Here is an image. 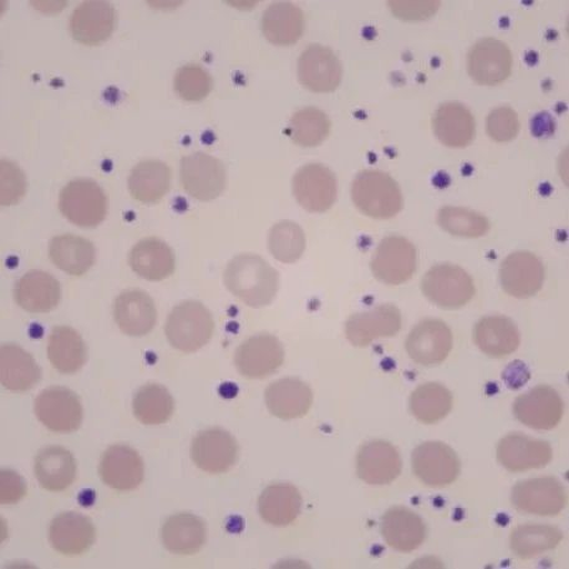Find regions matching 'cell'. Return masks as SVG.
<instances>
[{"mask_svg":"<svg viewBox=\"0 0 569 569\" xmlns=\"http://www.w3.org/2000/svg\"><path fill=\"white\" fill-rule=\"evenodd\" d=\"M503 291L515 298L527 299L541 291L545 267L537 256L519 251L510 254L500 268Z\"/></svg>","mask_w":569,"mask_h":569,"instance_id":"obj_20","label":"cell"},{"mask_svg":"<svg viewBox=\"0 0 569 569\" xmlns=\"http://www.w3.org/2000/svg\"><path fill=\"white\" fill-rule=\"evenodd\" d=\"M27 483L22 476L13 470L0 472V502L2 505H14L24 499Z\"/></svg>","mask_w":569,"mask_h":569,"instance_id":"obj_50","label":"cell"},{"mask_svg":"<svg viewBox=\"0 0 569 569\" xmlns=\"http://www.w3.org/2000/svg\"><path fill=\"white\" fill-rule=\"evenodd\" d=\"M343 78V68L332 49L309 46L298 60V79L313 92H332Z\"/></svg>","mask_w":569,"mask_h":569,"instance_id":"obj_16","label":"cell"},{"mask_svg":"<svg viewBox=\"0 0 569 569\" xmlns=\"http://www.w3.org/2000/svg\"><path fill=\"white\" fill-rule=\"evenodd\" d=\"M284 348L272 335H258L243 341L234 355V366L247 379H264L284 363Z\"/></svg>","mask_w":569,"mask_h":569,"instance_id":"obj_9","label":"cell"},{"mask_svg":"<svg viewBox=\"0 0 569 569\" xmlns=\"http://www.w3.org/2000/svg\"><path fill=\"white\" fill-rule=\"evenodd\" d=\"M132 409L133 416L144 426H161L173 416L174 401L167 388L151 382L138 390Z\"/></svg>","mask_w":569,"mask_h":569,"instance_id":"obj_42","label":"cell"},{"mask_svg":"<svg viewBox=\"0 0 569 569\" xmlns=\"http://www.w3.org/2000/svg\"><path fill=\"white\" fill-rule=\"evenodd\" d=\"M100 478L109 488L118 491L138 489L144 478V465L137 450L127 445H112L103 452Z\"/></svg>","mask_w":569,"mask_h":569,"instance_id":"obj_21","label":"cell"},{"mask_svg":"<svg viewBox=\"0 0 569 569\" xmlns=\"http://www.w3.org/2000/svg\"><path fill=\"white\" fill-rule=\"evenodd\" d=\"M401 469L399 451L385 440L369 441L358 452L357 472L368 485H389L399 478Z\"/></svg>","mask_w":569,"mask_h":569,"instance_id":"obj_23","label":"cell"},{"mask_svg":"<svg viewBox=\"0 0 569 569\" xmlns=\"http://www.w3.org/2000/svg\"><path fill=\"white\" fill-rule=\"evenodd\" d=\"M302 495L291 483H276L268 488L258 500L262 520L274 527L293 523L302 510Z\"/></svg>","mask_w":569,"mask_h":569,"instance_id":"obj_34","label":"cell"},{"mask_svg":"<svg viewBox=\"0 0 569 569\" xmlns=\"http://www.w3.org/2000/svg\"><path fill=\"white\" fill-rule=\"evenodd\" d=\"M305 24L302 9L289 2L269 6L262 17L264 37L279 47L296 44L305 33Z\"/></svg>","mask_w":569,"mask_h":569,"instance_id":"obj_33","label":"cell"},{"mask_svg":"<svg viewBox=\"0 0 569 569\" xmlns=\"http://www.w3.org/2000/svg\"><path fill=\"white\" fill-rule=\"evenodd\" d=\"M174 91L184 101H201L209 97L213 80L202 67L190 64L176 71L173 79Z\"/></svg>","mask_w":569,"mask_h":569,"instance_id":"obj_46","label":"cell"},{"mask_svg":"<svg viewBox=\"0 0 569 569\" xmlns=\"http://www.w3.org/2000/svg\"><path fill=\"white\" fill-rule=\"evenodd\" d=\"M266 406L278 419L295 420L307 416L313 406V391L296 378L279 379L266 390Z\"/></svg>","mask_w":569,"mask_h":569,"instance_id":"obj_26","label":"cell"},{"mask_svg":"<svg viewBox=\"0 0 569 569\" xmlns=\"http://www.w3.org/2000/svg\"><path fill=\"white\" fill-rule=\"evenodd\" d=\"M330 128L332 123L325 111L305 108L295 113L287 132L299 147L316 148L328 138Z\"/></svg>","mask_w":569,"mask_h":569,"instance_id":"obj_43","label":"cell"},{"mask_svg":"<svg viewBox=\"0 0 569 569\" xmlns=\"http://www.w3.org/2000/svg\"><path fill=\"white\" fill-rule=\"evenodd\" d=\"M512 503L521 512L552 517L565 510L567 493L560 481L548 476L515 485Z\"/></svg>","mask_w":569,"mask_h":569,"instance_id":"obj_12","label":"cell"},{"mask_svg":"<svg viewBox=\"0 0 569 569\" xmlns=\"http://www.w3.org/2000/svg\"><path fill=\"white\" fill-rule=\"evenodd\" d=\"M36 478L41 488L51 492L64 491L77 478V461L61 447L40 450L34 465Z\"/></svg>","mask_w":569,"mask_h":569,"instance_id":"obj_32","label":"cell"},{"mask_svg":"<svg viewBox=\"0 0 569 569\" xmlns=\"http://www.w3.org/2000/svg\"><path fill=\"white\" fill-rule=\"evenodd\" d=\"M473 340L483 355L495 359L511 356L521 343L519 328L502 316L482 318L475 327Z\"/></svg>","mask_w":569,"mask_h":569,"instance_id":"obj_28","label":"cell"},{"mask_svg":"<svg viewBox=\"0 0 569 569\" xmlns=\"http://www.w3.org/2000/svg\"><path fill=\"white\" fill-rule=\"evenodd\" d=\"M162 543L173 555L198 553L207 540L206 523L191 513L173 515L164 522L161 531Z\"/></svg>","mask_w":569,"mask_h":569,"instance_id":"obj_36","label":"cell"},{"mask_svg":"<svg viewBox=\"0 0 569 569\" xmlns=\"http://www.w3.org/2000/svg\"><path fill=\"white\" fill-rule=\"evenodd\" d=\"M563 540V533L555 526L523 525L511 533V548L521 560H531L553 550Z\"/></svg>","mask_w":569,"mask_h":569,"instance_id":"obj_41","label":"cell"},{"mask_svg":"<svg viewBox=\"0 0 569 569\" xmlns=\"http://www.w3.org/2000/svg\"><path fill=\"white\" fill-rule=\"evenodd\" d=\"M180 180L191 198L209 202L224 191L227 172L219 159L206 152H193L181 160Z\"/></svg>","mask_w":569,"mask_h":569,"instance_id":"obj_6","label":"cell"},{"mask_svg":"<svg viewBox=\"0 0 569 569\" xmlns=\"http://www.w3.org/2000/svg\"><path fill=\"white\" fill-rule=\"evenodd\" d=\"M0 170H2V204H14L22 200L26 193L24 173L10 161H2Z\"/></svg>","mask_w":569,"mask_h":569,"instance_id":"obj_48","label":"cell"},{"mask_svg":"<svg viewBox=\"0 0 569 569\" xmlns=\"http://www.w3.org/2000/svg\"><path fill=\"white\" fill-rule=\"evenodd\" d=\"M49 257L61 271L80 277L94 266L96 247L87 238L76 234H61L51 238Z\"/></svg>","mask_w":569,"mask_h":569,"instance_id":"obj_37","label":"cell"},{"mask_svg":"<svg viewBox=\"0 0 569 569\" xmlns=\"http://www.w3.org/2000/svg\"><path fill=\"white\" fill-rule=\"evenodd\" d=\"M306 234L292 221H281L272 227L268 236V248L277 261L296 263L306 251Z\"/></svg>","mask_w":569,"mask_h":569,"instance_id":"obj_44","label":"cell"},{"mask_svg":"<svg viewBox=\"0 0 569 569\" xmlns=\"http://www.w3.org/2000/svg\"><path fill=\"white\" fill-rule=\"evenodd\" d=\"M553 131L555 121L547 112L538 113V116L532 120V132L537 134L538 138L551 134Z\"/></svg>","mask_w":569,"mask_h":569,"instance_id":"obj_51","label":"cell"},{"mask_svg":"<svg viewBox=\"0 0 569 569\" xmlns=\"http://www.w3.org/2000/svg\"><path fill=\"white\" fill-rule=\"evenodd\" d=\"M40 379L41 370L27 350L16 345L0 348V380L6 389L26 392L33 389Z\"/></svg>","mask_w":569,"mask_h":569,"instance_id":"obj_35","label":"cell"},{"mask_svg":"<svg viewBox=\"0 0 569 569\" xmlns=\"http://www.w3.org/2000/svg\"><path fill=\"white\" fill-rule=\"evenodd\" d=\"M433 132L445 147L467 148L475 138V119L459 102L443 103L433 116Z\"/></svg>","mask_w":569,"mask_h":569,"instance_id":"obj_31","label":"cell"},{"mask_svg":"<svg viewBox=\"0 0 569 569\" xmlns=\"http://www.w3.org/2000/svg\"><path fill=\"white\" fill-rule=\"evenodd\" d=\"M223 281L234 297L251 308L271 305L279 289V273L253 253L232 258L224 269Z\"/></svg>","mask_w":569,"mask_h":569,"instance_id":"obj_1","label":"cell"},{"mask_svg":"<svg viewBox=\"0 0 569 569\" xmlns=\"http://www.w3.org/2000/svg\"><path fill=\"white\" fill-rule=\"evenodd\" d=\"M452 346L451 329L439 319L422 320L411 330L406 343L408 356L422 367L443 363L450 356Z\"/></svg>","mask_w":569,"mask_h":569,"instance_id":"obj_13","label":"cell"},{"mask_svg":"<svg viewBox=\"0 0 569 569\" xmlns=\"http://www.w3.org/2000/svg\"><path fill=\"white\" fill-rule=\"evenodd\" d=\"M191 458L196 467L209 473L231 470L238 459V443L229 431L220 428L207 429L192 441Z\"/></svg>","mask_w":569,"mask_h":569,"instance_id":"obj_18","label":"cell"},{"mask_svg":"<svg viewBox=\"0 0 569 569\" xmlns=\"http://www.w3.org/2000/svg\"><path fill=\"white\" fill-rule=\"evenodd\" d=\"M337 193L336 174L325 164L308 163L295 174V198L308 212L322 213L332 209Z\"/></svg>","mask_w":569,"mask_h":569,"instance_id":"obj_10","label":"cell"},{"mask_svg":"<svg viewBox=\"0 0 569 569\" xmlns=\"http://www.w3.org/2000/svg\"><path fill=\"white\" fill-rule=\"evenodd\" d=\"M418 252L407 238L389 236L382 240L375 256L371 258L370 268L378 281L389 286H400L411 279L417 272Z\"/></svg>","mask_w":569,"mask_h":569,"instance_id":"obj_7","label":"cell"},{"mask_svg":"<svg viewBox=\"0 0 569 569\" xmlns=\"http://www.w3.org/2000/svg\"><path fill=\"white\" fill-rule=\"evenodd\" d=\"M97 530L94 525L77 512H66L50 523L49 541L61 555L76 557L86 553L94 545Z\"/></svg>","mask_w":569,"mask_h":569,"instance_id":"obj_25","label":"cell"},{"mask_svg":"<svg viewBox=\"0 0 569 569\" xmlns=\"http://www.w3.org/2000/svg\"><path fill=\"white\" fill-rule=\"evenodd\" d=\"M421 291L430 302L448 310L467 306L476 293L471 276L450 263L430 268L422 278Z\"/></svg>","mask_w":569,"mask_h":569,"instance_id":"obj_5","label":"cell"},{"mask_svg":"<svg viewBox=\"0 0 569 569\" xmlns=\"http://www.w3.org/2000/svg\"><path fill=\"white\" fill-rule=\"evenodd\" d=\"M17 305L29 313H49L61 299L57 278L43 271H29L16 284Z\"/></svg>","mask_w":569,"mask_h":569,"instance_id":"obj_29","label":"cell"},{"mask_svg":"<svg viewBox=\"0 0 569 569\" xmlns=\"http://www.w3.org/2000/svg\"><path fill=\"white\" fill-rule=\"evenodd\" d=\"M520 131L517 112L507 107L495 109L488 118V133L496 142L512 141Z\"/></svg>","mask_w":569,"mask_h":569,"instance_id":"obj_47","label":"cell"},{"mask_svg":"<svg viewBox=\"0 0 569 569\" xmlns=\"http://www.w3.org/2000/svg\"><path fill=\"white\" fill-rule=\"evenodd\" d=\"M214 320L209 309L196 301L176 306L164 326L169 343L182 353H194L211 340Z\"/></svg>","mask_w":569,"mask_h":569,"instance_id":"obj_3","label":"cell"},{"mask_svg":"<svg viewBox=\"0 0 569 569\" xmlns=\"http://www.w3.org/2000/svg\"><path fill=\"white\" fill-rule=\"evenodd\" d=\"M48 358L61 375H74L86 366L88 349L86 341L76 329L56 327L48 339Z\"/></svg>","mask_w":569,"mask_h":569,"instance_id":"obj_38","label":"cell"},{"mask_svg":"<svg viewBox=\"0 0 569 569\" xmlns=\"http://www.w3.org/2000/svg\"><path fill=\"white\" fill-rule=\"evenodd\" d=\"M401 326L400 310L392 305H381L351 316L346 325V336L355 347L365 348L377 339L397 336Z\"/></svg>","mask_w":569,"mask_h":569,"instance_id":"obj_19","label":"cell"},{"mask_svg":"<svg viewBox=\"0 0 569 569\" xmlns=\"http://www.w3.org/2000/svg\"><path fill=\"white\" fill-rule=\"evenodd\" d=\"M116 26L117 12L112 4L102 0H88L72 12L69 29L78 43L96 47L111 37Z\"/></svg>","mask_w":569,"mask_h":569,"instance_id":"obj_17","label":"cell"},{"mask_svg":"<svg viewBox=\"0 0 569 569\" xmlns=\"http://www.w3.org/2000/svg\"><path fill=\"white\" fill-rule=\"evenodd\" d=\"M512 53L501 40L485 38L469 53L470 77L480 86H499L511 76Z\"/></svg>","mask_w":569,"mask_h":569,"instance_id":"obj_15","label":"cell"},{"mask_svg":"<svg viewBox=\"0 0 569 569\" xmlns=\"http://www.w3.org/2000/svg\"><path fill=\"white\" fill-rule=\"evenodd\" d=\"M438 223L445 232L463 238H479L490 230V222L483 214L463 207H443L438 213Z\"/></svg>","mask_w":569,"mask_h":569,"instance_id":"obj_45","label":"cell"},{"mask_svg":"<svg viewBox=\"0 0 569 569\" xmlns=\"http://www.w3.org/2000/svg\"><path fill=\"white\" fill-rule=\"evenodd\" d=\"M411 463L417 478L433 489L447 488L457 481L461 470L457 452L440 441L419 445L412 452Z\"/></svg>","mask_w":569,"mask_h":569,"instance_id":"obj_8","label":"cell"},{"mask_svg":"<svg viewBox=\"0 0 569 569\" xmlns=\"http://www.w3.org/2000/svg\"><path fill=\"white\" fill-rule=\"evenodd\" d=\"M59 210L68 221L81 229H94L108 213V198L92 180L79 179L69 182L59 194Z\"/></svg>","mask_w":569,"mask_h":569,"instance_id":"obj_4","label":"cell"},{"mask_svg":"<svg viewBox=\"0 0 569 569\" xmlns=\"http://www.w3.org/2000/svg\"><path fill=\"white\" fill-rule=\"evenodd\" d=\"M513 413L526 427L552 430L563 418L565 402L553 388L540 386L516 399Z\"/></svg>","mask_w":569,"mask_h":569,"instance_id":"obj_14","label":"cell"},{"mask_svg":"<svg viewBox=\"0 0 569 569\" xmlns=\"http://www.w3.org/2000/svg\"><path fill=\"white\" fill-rule=\"evenodd\" d=\"M392 14L407 22H418L436 14L440 2H389Z\"/></svg>","mask_w":569,"mask_h":569,"instance_id":"obj_49","label":"cell"},{"mask_svg":"<svg viewBox=\"0 0 569 569\" xmlns=\"http://www.w3.org/2000/svg\"><path fill=\"white\" fill-rule=\"evenodd\" d=\"M351 199L361 213L376 220L392 219L403 204L398 182L388 173L376 170L357 174L351 184Z\"/></svg>","mask_w":569,"mask_h":569,"instance_id":"obj_2","label":"cell"},{"mask_svg":"<svg viewBox=\"0 0 569 569\" xmlns=\"http://www.w3.org/2000/svg\"><path fill=\"white\" fill-rule=\"evenodd\" d=\"M172 173L167 163L159 160L141 161L129 178L132 199L141 203H157L170 191Z\"/></svg>","mask_w":569,"mask_h":569,"instance_id":"obj_39","label":"cell"},{"mask_svg":"<svg viewBox=\"0 0 569 569\" xmlns=\"http://www.w3.org/2000/svg\"><path fill=\"white\" fill-rule=\"evenodd\" d=\"M553 459L551 445L543 440L510 433L498 447V460L506 470L525 472L546 468Z\"/></svg>","mask_w":569,"mask_h":569,"instance_id":"obj_22","label":"cell"},{"mask_svg":"<svg viewBox=\"0 0 569 569\" xmlns=\"http://www.w3.org/2000/svg\"><path fill=\"white\" fill-rule=\"evenodd\" d=\"M36 416L50 431L69 433L82 422V406L74 391L51 387L40 392L34 403Z\"/></svg>","mask_w":569,"mask_h":569,"instance_id":"obj_11","label":"cell"},{"mask_svg":"<svg viewBox=\"0 0 569 569\" xmlns=\"http://www.w3.org/2000/svg\"><path fill=\"white\" fill-rule=\"evenodd\" d=\"M113 319L123 335L144 337L157 326V306L147 292L129 289L116 299Z\"/></svg>","mask_w":569,"mask_h":569,"instance_id":"obj_24","label":"cell"},{"mask_svg":"<svg viewBox=\"0 0 569 569\" xmlns=\"http://www.w3.org/2000/svg\"><path fill=\"white\" fill-rule=\"evenodd\" d=\"M129 264L134 273L151 282L163 281L176 269L171 248L157 237L143 238L132 247Z\"/></svg>","mask_w":569,"mask_h":569,"instance_id":"obj_30","label":"cell"},{"mask_svg":"<svg viewBox=\"0 0 569 569\" xmlns=\"http://www.w3.org/2000/svg\"><path fill=\"white\" fill-rule=\"evenodd\" d=\"M427 525L406 507H392L381 520V535L392 550L409 553L427 540Z\"/></svg>","mask_w":569,"mask_h":569,"instance_id":"obj_27","label":"cell"},{"mask_svg":"<svg viewBox=\"0 0 569 569\" xmlns=\"http://www.w3.org/2000/svg\"><path fill=\"white\" fill-rule=\"evenodd\" d=\"M453 398L448 388L439 382H427L412 392L410 410L413 417L427 426L447 418L452 410Z\"/></svg>","mask_w":569,"mask_h":569,"instance_id":"obj_40","label":"cell"}]
</instances>
